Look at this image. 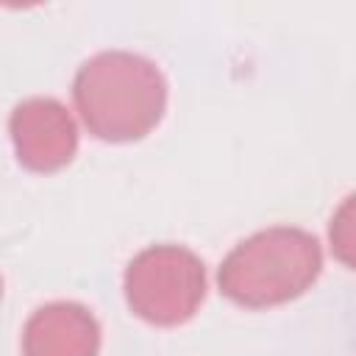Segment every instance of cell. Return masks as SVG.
<instances>
[{
  "label": "cell",
  "mask_w": 356,
  "mask_h": 356,
  "mask_svg": "<svg viewBox=\"0 0 356 356\" xmlns=\"http://www.w3.org/2000/svg\"><path fill=\"white\" fill-rule=\"evenodd\" d=\"M72 103L100 142L145 139L167 111V81L156 61L131 50H100L72 78Z\"/></svg>",
  "instance_id": "1"
},
{
  "label": "cell",
  "mask_w": 356,
  "mask_h": 356,
  "mask_svg": "<svg viewBox=\"0 0 356 356\" xmlns=\"http://www.w3.org/2000/svg\"><path fill=\"white\" fill-rule=\"evenodd\" d=\"M320 273L323 248L312 231L270 225L228 250L217 270V286L242 309H270L306 295Z\"/></svg>",
  "instance_id": "2"
},
{
  "label": "cell",
  "mask_w": 356,
  "mask_h": 356,
  "mask_svg": "<svg viewBox=\"0 0 356 356\" xmlns=\"http://www.w3.org/2000/svg\"><path fill=\"white\" fill-rule=\"evenodd\" d=\"M122 295L139 320L159 328L181 325L206 300V264L186 245H147L128 261Z\"/></svg>",
  "instance_id": "3"
},
{
  "label": "cell",
  "mask_w": 356,
  "mask_h": 356,
  "mask_svg": "<svg viewBox=\"0 0 356 356\" xmlns=\"http://www.w3.org/2000/svg\"><path fill=\"white\" fill-rule=\"evenodd\" d=\"M8 134L17 161L31 172H56L78 150V122L56 97H25L8 117Z\"/></svg>",
  "instance_id": "4"
},
{
  "label": "cell",
  "mask_w": 356,
  "mask_h": 356,
  "mask_svg": "<svg viewBox=\"0 0 356 356\" xmlns=\"http://www.w3.org/2000/svg\"><path fill=\"white\" fill-rule=\"evenodd\" d=\"M100 323L83 303L53 300L39 306L22 328V356H97Z\"/></svg>",
  "instance_id": "5"
},
{
  "label": "cell",
  "mask_w": 356,
  "mask_h": 356,
  "mask_svg": "<svg viewBox=\"0 0 356 356\" xmlns=\"http://www.w3.org/2000/svg\"><path fill=\"white\" fill-rule=\"evenodd\" d=\"M328 242H331V253L345 264L353 267V250H356V234H353V195H348L339 209L331 217L328 225Z\"/></svg>",
  "instance_id": "6"
},
{
  "label": "cell",
  "mask_w": 356,
  "mask_h": 356,
  "mask_svg": "<svg viewBox=\"0 0 356 356\" xmlns=\"http://www.w3.org/2000/svg\"><path fill=\"white\" fill-rule=\"evenodd\" d=\"M0 298H3V278H0Z\"/></svg>",
  "instance_id": "7"
}]
</instances>
